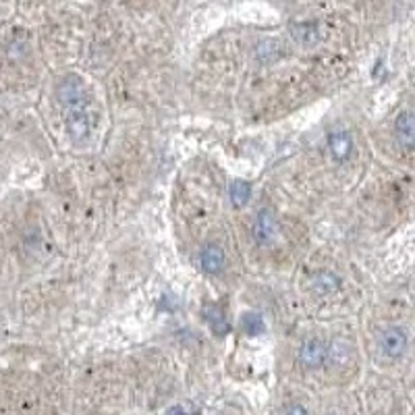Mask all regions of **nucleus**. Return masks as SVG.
<instances>
[{"instance_id":"9","label":"nucleus","mask_w":415,"mask_h":415,"mask_svg":"<svg viewBox=\"0 0 415 415\" xmlns=\"http://www.w3.org/2000/svg\"><path fill=\"white\" fill-rule=\"evenodd\" d=\"M204 318H206V322L212 326L214 335L223 337V335H227L228 333V322L221 307H216V305H206V309H204Z\"/></svg>"},{"instance_id":"8","label":"nucleus","mask_w":415,"mask_h":415,"mask_svg":"<svg viewBox=\"0 0 415 415\" xmlns=\"http://www.w3.org/2000/svg\"><path fill=\"white\" fill-rule=\"evenodd\" d=\"M328 150H330V156L337 160V162H345L349 156H351V150H353V140L347 131H337L328 137Z\"/></svg>"},{"instance_id":"4","label":"nucleus","mask_w":415,"mask_h":415,"mask_svg":"<svg viewBox=\"0 0 415 415\" xmlns=\"http://www.w3.org/2000/svg\"><path fill=\"white\" fill-rule=\"evenodd\" d=\"M67 114V129H69V135L75 140V142H83L87 140L89 135V129H92V116H89V109H77V111H69Z\"/></svg>"},{"instance_id":"3","label":"nucleus","mask_w":415,"mask_h":415,"mask_svg":"<svg viewBox=\"0 0 415 415\" xmlns=\"http://www.w3.org/2000/svg\"><path fill=\"white\" fill-rule=\"evenodd\" d=\"M380 347L384 351V355H388L390 359H399L405 351H407V335L403 328L399 326H390L382 333L380 337Z\"/></svg>"},{"instance_id":"5","label":"nucleus","mask_w":415,"mask_h":415,"mask_svg":"<svg viewBox=\"0 0 415 415\" xmlns=\"http://www.w3.org/2000/svg\"><path fill=\"white\" fill-rule=\"evenodd\" d=\"M199 264H202V270H204L206 274H221V272L225 270V264H227L225 252H223L218 245L210 243V245H206V247L202 249V254H199Z\"/></svg>"},{"instance_id":"2","label":"nucleus","mask_w":415,"mask_h":415,"mask_svg":"<svg viewBox=\"0 0 415 415\" xmlns=\"http://www.w3.org/2000/svg\"><path fill=\"white\" fill-rule=\"evenodd\" d=\"M326 345L320 339L305 340L299 349V361L305 370H320L326 364Z\"/></svg>"},{"instance_id":"6","label":"nucleus","mask_w":415,"mask_h":415,"mask_svg":"<svg viewBox=\"0 0 415 415\" xmlns=\"http://www.w3.org/2000/svg\"><path fill=\"white\" fill-rule=\"evenodd\" d=\"M395 133L401 146L405 148H414L415 144V116L411 111L399 114L397 123H395Z\"/></svg>"},{"instance_id":"10","label":"nucleus","mask_w":415,"mask_h":415,"mask_svg":"<svg viewBox=\"0 0 415 415\" xmlns=\"http://www.w3.org/2000/svg\"><path fill=\"white\" fill-rule=\"evenodd\" d=\"M311 287H314V291H316V293H320V295H328V293H335V291L339 289L340 280L337 278V274H333V272H320V274H316V276H314Z\"/></svg>"},{"instance_id":"15","label":"nucleus","mask_w":415,"mask_h":415,"mask_svg":"<svg viewBox=\"0 0 415 415\" xmlns=\"http://www.w3.org/2000/svg\"><path fill=\"white\" fill-rule=\"evenodd\" d=\"M285 415H307V411L303 409L302 405H289L285 409Z\"/></svg>"},{"instance_id":"11","label":"nucleus","mask_w":415,"mask_h":415,"mask_svg":"<svg viewBox=\"0 0 415 415\" xmlns=\"http://www.w3.org/2000/svg\"><path fill=\"white\" fill-rule=\"evenodd\" d=\"M241 330H243L247 337H258V335H262L266 330V324L264 320H262V316H260L258 311H247V314H243V318H241Z\"/></svg>"},{"instance_id":"12","label":"nucleus","mask_w":415,"mask_h":415,"mask_svg":"<svg viewBox=\"0 0 415 415\" xmlns=\"http://www.w3.org/2000/svg\"><path fill=\"white\" fill-rule=\"evenodd\" d=\"M228 193H230V202H233V206L243 208V206L249 202V197H252V187H249V183H247V181L235 179V181L230 183V187H228Z\"/></svg>"},{"instance_id":"1","label":"nucleus","mask_w":415,"mask_h":415,"mask_svg":"<svg viewBox=\"0 0 415 415\" xmlns=\"http://www.w3.org/2000/svg\"><path fill=\"white\" fill-rule=\"evenodd\" d=\"M56 100L65 109V113L85 109L87 106V92L83 81L77 75H65L56 83Z\"/></svg>"},{"instance_id":"16","label":"nucleus","mask_w":415,"mask_h":415,"mask_svg":"<svg viewBox=\"0 0 415 415\" xmlns=\"http://www.w3.org/2000/svg\"><path fill=\"white\" fill-rule=\"evenodd\" d=\"M166 415H187V414H185V409H183V407H179V405H177V407H171V409L166 411Z\"/></svg>"},{"instance_id":"13","label":"nucleus","mask_w":415,"mask_h":415,"mask_svg":"<svg viewBox=\"0 0 415 415\" xmlns=\"http://www.w3.org/2000/svg\"><path fill=\"white\" fill-rule=\"evenodd\" d=\"M326 357L335 364H347L349 359V345L345 340H335L330 347H326Z\"/></svg>"},{"instance_id":"7","label":"nucleus","mask_w":415,"mask_h":415,"mask_svg":"<svg viewBox=\"0 0 415 415\" xmlns=\"http://www.w3.org/2000/svg\"><path fill=\"white\" fill-rule=\"evenodd\" d=\"M254 233H256V239H258L262 245H268V243L274 241V237H276V221H274V214H272L270 210H262V212L258 214Z\"/></svg>"},{"instance_id":"14","label":"nucleus","mask_w":415,"mask_h":415,"mask_svg":"<svg viewBox=\"0 0 415 415\" xmlns=\"http://www.w3.org/2000/svg\"><path fill=\"white\" fill-rule=\"evenodd\" d=\"M293 34H295V38L303 42V44H311L314 39L318 38V30H316V25H297V27H293Z\"/></svg>"}]
</instances>
